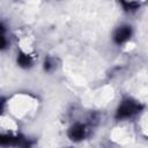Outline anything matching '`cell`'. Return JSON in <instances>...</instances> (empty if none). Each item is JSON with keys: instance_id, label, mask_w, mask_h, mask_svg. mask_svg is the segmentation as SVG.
I'll return each mask as SVG.
<instances>
[{"instance_id": "6", "label": "cell", "mask_w": 148, "mask_h": 148, "mask_svg": "<svg viewBox=\"0 0 148 148\" xmlns=\"http://www.w3.org/2000/svg\"><path fill=\"white\" fill-rule=\"evenodd\" d=\"M118 1L121 2L123 8H124L125 10H127V12H134V10H136V9L139 8V6H140V3L136 2V1H126V0H118Z\"/></svg>"}, {"instance_id": "3", "label": "cell", "mask_w": 148, "mask_h": 148, "mask_svg": "<svg viewBox=\"0 0 148 148\" xmlns=\"http://www.w3.org/2000/svg\"><path fill=\"white\" fill-rule=\"evenodd\" d=\"M132 36V27L124 24L120 25L116 29L114 34H113V40L116 44H123L126 40H128Z\"/></svg>"}, {"instance_id": "5", "label": "cell", "mask_w": 148, "mask_h": 148, "mask_svg": "<svg viewBox=\"0 0 148 148\" xmlns=\"http://www.w3.org/2000/svg\"><path fill=\"white\" fill-rule=\"evenodd\" d=\"M17 64L23 68H28L32 65V58H31V56H29L24 52H20L17 56Z\"/></svg>"}, {"instance_id": "2", "label": "cell", "mask_w": 148, "mask_h": 148, "mask_svg": "<svg viewBox=\"0 0 148 148\" xmlns=\"http://www.w3.org/2000/svg\"><path fill=\"white\" fill-rule=\"evenodd\" d=\"M87 126L81 123H76L68 130V138L73 141H81L87 136Z\"/></svg>"}, {"instance_id": "4", "label": "cell", "mask_w": 148, "mask_h": 148, "mask_svg": "<svg viewBox=\"0 0 148 148\" xmlns=\"http://www.w3.org/2000/svg\"><path fill=\"white\" fill-rule=\"evenodd\" d=\"M0 143L2 146H29V142L23 136L13 135H1Z\"/></svg>"}, {"instance_id": "1", "label": "cell", "mask_w": 148, "mask_h": 148, "mask_svg": "<svg viewBox=\"0 0 148 148\" xmlns=\"http://www.w3.org/2000/svg\"><path fill=\"white\" fill-rule=\"evenodd\" d=\"M142 105L132 99V98H125L121 101V103L119 104L117 112H116V119L118 120H123V119H127V118H132L135 114H138L139 112H141L142 110Z\"/></svg>"}, {"instance_id": "7", "label": "cell", "mask_w": 148, "mask_h": 148, "mask_svg": "<svg viewBox=\"0 0 148 148\" xmlns=\"http://www.w3.org/2000/svg\"><path fill=\"white\" fill-rule=\"evenodd\" d=\"M54 59L51 58V57H46L45 60H44V69L46 72H52L54 68H56V65H54Z\"/></svg>"}]
</instances>
